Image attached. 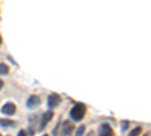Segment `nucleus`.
<instances>
[{
  "instance_id": "nucleus-1",
  "label": "nucleus",
  "mask_w": 151,
  "mask_h": 136,
  "mask_svg": "<svg viewBox=\"0 0 151 136\" xmlns=\"http://www.w3.org/2000/svg\"><path fill=\"white\" fill-rule=\"evenodd\" d=\"M86 114V106L82 104V103H77V104H74L73 109L70 110V117L73 121H82L83 117Z\"/></svg>"
},
{
  "instance_id": "nucleus-2",
  "label": "nucleus",
  "mask_w": 151,
  "mask_h": 136,
  "mask_svg": "<svg viewBox=\"0 0 151 136\" xmlns=\"http://www.w3.org/2000/svg\"><path fill=\"white\" fill-rule=\"evenodd\" d=\"M15 110H17V106L14 103H11V101H8L6 104L2 106V114L6 115V117H12L15 114Z\"/></svg>"
},
{
  "instance_id": "nucleus-3",
  "label": "nucleus",
  "mask_w": 151,
  "mask_h": 136,
  "mask_svg": "<svg viewBox=\"0 0 151 136\" xmlns=\"http://www.w3.org/2000/svg\"><path fill=\"white\" fill-rule=\"evenodd\" d=\"M59 104H60V97L58 94H50L48 95V100H47V106L50 109H53V107H56Z\"/></svg>"
},
{
  "instance_id": "nucleus-4",
  "label": "nucleus",
  "mask_w": 151,
  "mask_h": 136,
  "mask_svg": "<svg viewBox=\"0 0 151 136\" xmlns=\"http://www.w3.org/2000/svg\"><path fill=\"white\" fill-rule=\"evenodd\" d=\"M26 104H27L29 109H35V107H38V106L41 104V98L38 97V95H30L27 98V103Z\"/></svg>"
},
{
  "instance_id": "nucleus-5",
  "label": "nucleus",
  "mask_w": 151,
  "mask_h": 136,
  "mask_svg": "<svg viewBox=\"0 0 151 136\" xmlns=\"http://www.w3.org/2000/svg\"><path fill=\"white\" fill-rule=\"evenodd\" d=\"M98 133H100V136H113V130H112V127L107 124V122H104V124L100 126Z\"/></svg>"
},
{
  "instance_id": "nucleus-6",
  "label": "nucleus",
  "mask_w": 151,
  "mask_h": 136,
  "mask_svg": "<svg viewBox=\"0 0 151 136\" xmlns=\"http://www.w3.org/2000/svg\"><path fill=\"white\" fill-rule=\"evenodd\" d=\"M62 130H60V135L62 136H67V135H70L73 130H74V126H73V122L71 121H65V122H62Z\"/></svg>"
},
{
  "instance_id": "nucleus-7",
  "label": "nucleus",
  "mask_w": 151,
  "mask_h": 136,
  "mask_svg": "<svg viewBox=\"0 0 151 136\" xmlns=\"http://www.w3.org/2000/svg\"><path fill=\"white\" fill-rule=\"evenodd\" d=\"M52 118H53V112H52V110H47V112H44V114H42V117H41L40 127H41V129H44V127L47 126V122H48L50 119H52Z\"/></svg>"
},
{
  "instance_id": "nucleus-8",
  "label": "nucleus",
  "mask_w": 151,
  "mask_h": 136,
  "mask_svg": "<svg viewBox=\"0 0 151 136\" xmlns=\"http://www.w3.org/2000/svg\"><path fill=\"white\" fill-rule=\"evenodd\" d=\"M0 126L2 127H14V126H17V122L14 119H9V118H2L0 119Z\"/></svg>"
},
{
  "instance_id": "nucleus-9",
  "label": "nucleus",
  "mask_w": 151,
  "mask_h": 136,
  "mask_svg": "<svg viewBox=\"0 0 151 136\" xmlns=\"http://www.w3.org/2000/svg\"><path fill=\"white\" fill-rule=\"evenodd\" d=\"M9 68L6 64H0V76H5V74H8Z\"/></svg>"
},
{
  "instance_id": "nucleus-10",
  "label": "nucleus",
  "mask_w": 151,
  "mask_h": 136,
  "mask_svg": "<svg viewBox=\"0 0 151 136\" xmlns=\"http://www.w3.org/2000/svg\"><path fill=\"white\" fill-rule=\"evenodd\" d=\"M142 132V129H141V126L139 127H134L130 133H129V136H139V133Z\"/></svg>"
},
{
  "instance_id": "nucleus-11",
  "label": "nucleus",
  "mask_w": 151,
  "mask_h": 136,
  "mask_svg": "<svg viewBox=\"0 0 151 136\" xmlns=\"http://www.w3.org/2000/svg\"><path fill=\"white\" fill-rule=\"evenodd\" d=\"M83 133H85V126H79L76 129V136H83Z\"/></svg>"
},
{
  "instance_id": "nucleus-12",
  "label": "nucleus",
  "mask_w": 151,
  "mask_h": 136,
  "mask_svg": "<svg viewBox=\"0 0 151 136\" xmlns=\"http://www.w3.org/2000/svg\"><path fill=\"white\" fill-rule=\"evenodd\" d=\"M3 86H5V83H3V80H0V91L3 89Z\"/></svg>"
},
{
  "instance_id": "nucleus-13",
  "label": "nucleus",
  "mask_w": 151,
  "mask_h": 136,
  "mask_svg": "<svg viewBox=\"0 0 151 136\" xmlns=\"http://www.w3.org/2000/svg\"><path fill=\"white\" fill-rule=\"evenodd\" d=\"M0 45H2V36H0Z\"/></svg>"
},
{
  "instance_id": "nucleus-14",
  "label": "nucleus",
  "mask_w": 151,
  "mask_h": 136,
  "mask_svg": "<svg viewBox=\"0 0 151 136\" xmlns=\"http://www.w3.org/2000/svg\"><path fill=\"white\" fill-rule=\"evenodd\" d=\"M144 136H150V135H148V133H145V135H144Z\"/></svg>"
},
{
  "instance_id": "nucleus-15",
  "label": "nucleus",
  "mask_w": 151,
  "mask_h": 136,
  "mask_svg": "<svg viewBox=\"0 0 151 136\" xmlns=\"http://www.w3.org/2000/svg\"><path fill=\"white\" fill-rule=\"evenodd\" d=\"M42 136H47V135H42Z\"/></svg>"
}]
</instances>
